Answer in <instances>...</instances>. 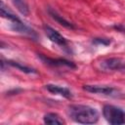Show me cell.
<instances>
[{
	"label": "cell",
	"mask_w": 125,
	"mask_h": 125,
	"mask_svg": "<svg viewBox=\"0 0 125 125\" xmlns=\"http://www.w3.org/2000/svg\"><path fill=\"white\" fill-rule=\"evenodd\" d=\"M68 116L81 124H94L99 120V111L90 105L71 104L67 107Z\"/></svg>",
	"instance_id": "1"
},
{
	"label": "cell",
	"mask_w": 125,
	"mask_h": 125,
	"mask_svg": "<svg viewBox=\"0 0 125 125\" xmlns=\"http://www.w3.org/2000/svg\"><path fill=\"white\" fill-rule=\"evenodd\" d=\"M0 11H1V16L5 19H8V21H10L11 22V27L13 30L20 32L21 34L30 36L31 38H37V34L36 32L29 26H27L25 23H23L21 19H19L16 15H14L12 12H10L8 10V8H6L5 4L3 1H1V7H0Z\"/></svg>",
	"instance_id": "2"
},
{
	"label": "cell",
	"mask_w": 125,
	"mask_h": 125,
	"mask_svg": "<svg viewBox=\"0 0 125 125\" xmlns=\"http://www.w3.org/2000/svg\"><path fill=\"white\" fill-rule=\"evenodd\" d=\"M103 115L109 124H125V110H123L121 107L111 104H105L103 107Z\"/></svg>",
	"instance_id": "3"
},
{
	"label": "cell",
	"mask_w": 125,
	"mask_h": 125,
	"mask_svg": "<svg viewBox=\"0 0 125 125\" xmlns=\"http://www.w3.org/2000/svg\"><path fill=\"white\" fill-rule=\"evenodd\" d=\"M83 89L92 94L103 95L110 98H121L124 96V93L120 89L107 85H84Z\"/></svg>",
	"instance_id": "4"
},
{
	"label": "cell",
	"mask_w": 125,
	"mask_h": 125,
	"mask_svg": "<svg viewBox=\"0 0 125 125\" xmlns=\"http://www.w3.org/2000/svg\"><path fill=\"white\" fill-rule=\"evenodd\" d=\"M103 71H125V61L121 58H106L100 62Z\"/></svg>",
	"instance_id": "5"
},
{
	"label": "cell",
	"mask_w": 125,
	"mask_h": 125,
	"mask_svg": "<svg viewBox=\"0 0 125 125\" xmlns=\"http://www.w3.org/2000/svg\"><path fill=\"white\" fill-rule=\"evenodd\" d=\"M43 28H44V31H45L47 37L52 42H54L55 44H57V45H59V46H61L62 48H64V49H67L68 48V42H67V40L59 31H57L56 29H54L53 27H51L49 25H44Z\"/></svg>",
	"instance_id": "6"
},
{
	"label": "cell",
	"mask_w": 125,
	"mask_h": 125,
	"mask_svg": "<svg viewBox=\"0 0 125 125\" xmlns=\"http://www.w3.org/2000/svg\"><path fill=\"white\" fill-rule=\"evenodd\" d=\"M39 58L42 60L43 62L51 66H66L69 68H76V64L74 62L67 61L65 59H51L43 55H39Z\"/></svg>",
	"instance_id": "7"
},
{
	"label": "cell",
	"mask_w": 125,
	"mask_h": 125,
	"mask_svg": "<svg viewBox=\"0 0 125 125\" xmlns=\"http://www.w3.org/2000/svg\"><path fill=\"white\" fill-rule=\"evenodd\" d=\"M45 88L52 94L60 95L66 99L72 98L71 91L66 87H62V86H59V85H55V84H47V85H45Z\"/></svg>",
	"instance_id": "8"
},
{
	"label": "cell",
	"mask_w": 125,
	"mask_h": 125,
	"mask_svg": "<svg viewBox=\"0 0 125 125\" xmlns=\"http://www.w3.org/2000/svg\"><path fill=\"white\" fill-rule=\"evenodd\" d=\"M48 12H49L50 16H51L58 23H60L61 25L64 26V27H66V28H68V29H75V28H76L73 23H71L70 21H66L64 18H62V16H60L56 11H54V10H52V9H48Z\"/></svg>",
	"instance_id": "9"
},
{
	"label": "cell",
	"mask_w": 125,
	"mask_h": 125,
	"mask_svg": "<svg viewBox=\"0 0 125 125\" xmlns=\"http://www.w3.org/2000/svg\"><path fill=\"white\" fill-rule=\"evenodd\" d=\"M43 120H44V123H46V124H52V125L64 124V120L60 115H58L57 113H54V112L46 113L43 117Z\"/></svg>",
	"instance_id": "10"
},
{
	"label": "cell",
	"mask_w": 125,
	"mask_h": 125,
	"mask_svg": "<svg viewBox=\"0 0 125 125\" xmlns=\"http://www.w3.org/2000/svg\"><path fill=\"white\" fill-rule=\"evenodd\" d=\"M6 63L9 64V65H11V66H13V67H16L19 70H21V71H22L24 73H27V74H36L37 73V71L34 68L29 67V66H26V65H23L21 62H15V61H10L9 60V61L6 62Z\"/></svg>",
	"instance_id": "11"
},
{
	"label": "cell",
	"mask_w": 125,
	"mask_h": 125,
	"mask_svg": "<svg viewBox=\"0 0 125 125\" xmlns=\"http://www.w3.org/2000/svg\"><path fill=\"white\" fill-rule=\"evenodd\" d=\"M12 2L14 3V5L17 7L21 14H22L23 16L29 15V8L24 0H12Z\"/></svg>",
	"instance_id": "12"
},
{
	"label": "cell",
	"mask_w": 125,
	"mask_h": 125,
	"mask_svg": "<svg viewBox=\"0 0 125 125\" xmlns=\"http://www.w3.org/2000/svg\"><path fill=\"white\" fill-rule=\"evenodd\" d=\"M92 43L95 44V45H103V46H108L111 41L110 39L108 38H102V37H97V38H94L92 40Z\"/></svg>",
	"instance_id": "13"
}]
</instances>
